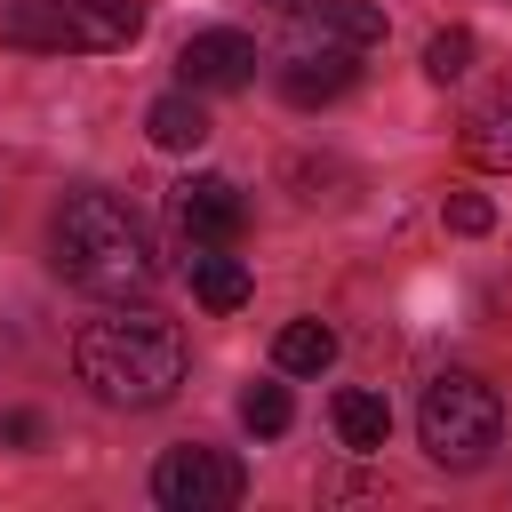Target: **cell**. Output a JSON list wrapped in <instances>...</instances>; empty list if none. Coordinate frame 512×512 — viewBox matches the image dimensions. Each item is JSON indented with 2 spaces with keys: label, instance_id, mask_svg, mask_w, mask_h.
<instances>
[{
  "label": "cell",
  "instance_id": "cell-1",
  "mask_svg": "<svg viewBox=\"0 0 512 512\" xmlns=\"http://www.w3.org/2000/svg\"><path fill=\"white\" fill-rule=\"evenodd\" d=\"M48 248H56V272L72 288L104 296V304H128V296L160 288L152 232H144V216L120 192H64V208L48 224Z\"/></svg>",
  "mask_w": 512,
  "mask_h": 512
},
{
  "label": "cell",
  "instance_id": "cell-2",
  "mask_svg": "<svg viewBox=\"0 0 512 512\" xmlns=\"http://www.w3.org/2000/svg\"><path fill=\"white\" fill-rule=\"evenodd\" d=\"M72 368L104 408H160L184 384V336H176V320H160L144 304L136 312L112 304L72 336Z\"/></svg>",
  "mask_w": 512,
  "mask_h": 512
},
{
  "label": "cell",
  "instance_id": "cell-3",
  "mask_svg": "<svg viewBox=\"0 0 512 512\" xmlns=\"http://www.w3.org/2000/svg\"><path fill=\"white\" fill-rule=\"evenodd\" d=\"M416 432H424V456H432V464L472 472V464H488V456H496V440H504V400H496V384H488V376L448 368V376H432V384H424Z\"/></svg>",
  "mask_w": 512,
  "mask_h": 512
},
{
  "label": "cell",
  "instance_id": "cell-4",
  "mask_svg": "<svg viewBox=\"0 0 512 512\" xmlns=\"http://www.w3.org/2000/svg\"><path fill=\"white\" fill-rule=\"evenodd\" d=\"M240 496H248V472L208 440H184L152 464V504L160 512H232Z\"/></svg>",
  "mask_w": 512,
  "mask_h": 512
},
{
  "label": "cell",
  "instance_id": "cell-5",
  "mask_svg": "<svg viewBox=\"0 0 512 512\" xmlns=\"http://www.w3.org/2000/svg\"><path fill=\"white\" fill-rule=\"evenodd\" d=\"M176 80L200 88V96H224V88H248L256 80V40L232 32V24H208L176 48Z\"/></svg>",
  "mask_w": 512,
  "mask_h": 512
},
{
  "label": "cell",
  "instance_id": "cell-6",
  "mask_svg": "<svg viewBox=\"0 0 512 512\" xmlns=\"http://www.w3.org/2000/svg\"><path fill=\"white\" fill-rule=\"evenodd\" d=\"M168 208H176V232H184V240H216V248H232V240L248 232V200H240V184L216 176V168L184 176Z\"/></svg>",
  "mask_w": 512,
  "mask_h": 512
},
{
  "label": "cell",
  "instance_id": "cell-7",
  "mask_svg": "<svg viewBox=\"0 0 512 512\" xmlns=\"http://www.w3.org/2000/svg\"><path fill=\"white\" fill-rule=\"evenodd\" d=\"M384 40V8L368 0H304L288 16V48H344V56H368Z\"/></svg>",
  "mask_w": 512,
  "mask_h": 512
},
{
  "label": "cell",
  "instance_id": "cell-8",
  "mask_svg": "<svg viewBox=\"0 0 512 512\" xmlns=\"http://www.w3.org/2000/svg\"><path fill=\"white\" fill-rule=\"evenodd\" d=\"M0 48H32V56H80L72 0H0Z\"/></svg>",
  "mask_w": 512,
  "mask_h": 512
},
{
  "label": "cell",
  "instance_id": "cell-9",
  "mask_svg": "<svg viewBox=\"0 0 512 512\" xmlns=\"http://www.w3.org/2000/svg\"><path fill=\"white\" fill-rule=\"evenodd\" d=\"M352 80H360V56H344V48H288L280 56V96L288 104H336Z\"/></svg>",
  "mask_w": 512,
  "mask_h": 512
},
{
  "label": "cell",
  "instance_id": "cell-10",
  "mask_svg": "<svg viewBox=\"0 0 512 512\" xmlns=\"http://www.w3.org/2000/svg\"><path fill=\"white\" fill-rule=\"evenodd\" d=\"M184 280H192V296L208 312H240L248 304V264L232 248H216V240H184Z\"/></svg>",
  "mask_w": 512,
  "mask_h": 512
},
{
  "label": "cell",
  "instance_id": "cell-11",
  "mask_svg": "<svg viewBox=\"0 0 512 512\" xmlns=\"http://www.w3.org/2000/svg\"><path fill=\"white\" fill-rule=\"evenodd\" d=\"M456 144H464L472 168H512V72L464 112V136H456Z\"/></svg>",
  "mask_w": 512,
  "mask_h": 512
},
{
  "label": "cell",
  "instance_id": "cell-12",
  "mask_svg": "<svg viewBox=\"0 0 512 512\" xmlns=\"http://www.w3.org/2000/svg\"><path fill=\"white\" fill-rule=\"evenodd\" d=\"M144 136H152L160 152H200V144H208L200 88H168V96H152V112H144Z\"/></svg>",
  "mask_w": 512,
  "mask_h": 512
},
{
  "label": "cell",
  "instance_id": "cell-13",
  "mask_svg": "<svg viewBox=\"0 0 512 512\" xmlns=\"http://www.w3.org/2000/svg\"><path fill=\"white\" fill-rule=\"evenodd\" d=\"M72 32H80V56H104L144 32V8L136 0H72Z\"/></svg>",
  "mask_w": 512,
  "mask_h": 512
},
{
  "label": "cell",
  "instance_id": "cell-14",
  "mask_svg": "<svg viewBox=\"0 0 512 512\" xmlns=\"http://www.w3.org/2000/svg\"><path fill=\"white\" fill-rule=\"evenodd\" d=\"M328 416H336V440H344L352 456H376V448L392 440V408H384V392H360V384H352V392H336Z\"/></svg>",
  "mask_w": 512,
  "mask_h": 512
},
{
  "label": "cell",
  "instance_id": "cell-15",
  "mask_svg": "<svg viewBox=\"0 0 512 512\" xmlns=\"http://www.w3.org/2000/svg\"><path fill=\"white\" fill-rule=\"evenodd\" d=\"M336 360V328L328 320H288L280 336H272V368L280 376H320Z\"/></svg>",
  "mask_w": 512,
  "mask_h": 512
},
{
  "label": "cell",
  "instance_id": "cell-16",
  "mask_svg": "<svg viewBox=\"0 0 512 512\" xmlns=\"http://www.w3.org/2000/svg\"><path fill=\"white\" fill-rule=\"evenodd\" d=\"M288 184H296L304 208H344V200H352V192H344V184H352L344 160H288Z\"/></svg>",
  "mask_w": 512,
  "mask_h": 512
},
{
  "label": "cell",
  "instance_id": "cell-17",
  "mask_svg": "<svg viewBox=\"0 0 512 512\" xmlns=\"http://www.w3.org/2000/svg\"><path fill=\"white\" fill-rule=\"evenodd\" d=\"M240 424H248L256 440H280V432L296 424V400H288V384H248V392H240Z\"/></svg>",
  "mask_w": 512,
  "mask_h": 512
},
{
  "label": "cell",
  "instance_id": "cell-18",
  "mask_svg": "<svg viewBox=\"0 0 512 512\" xmlns=\"http://www.w3.org/2000/svg\"><path fill=\"white\" fill-rule=\"evenodd\" d=\"M472 56H480V40H472L464 24H448V32H432V40H424V72H432L440 88H448V80H464V72H472Z\"/></svg>",
  "mask_w": 512,
  "mask_h": 512
},
{
  "label": "cell",
  "instance_id": "cell-19",
  "mask_svg": "<svg viewBox=\"0 0 512 512\" xmlns=\"http://www.w3.org/2000/svg\"><path fill=\"white\" fill-rule=\"evenodd\" d=\"M440 216H448V232H488V224H496L488 192H448V200H440Z\"/></svg>",
  "mask_w": 512,
  "mask_h": 512
},
{
  "label": "cell",
  "instance_id": "cell-20",
  "mask_svg": "<svg viewBox=\"0 0 512 512\" xmlns=\"http://www.w3.org/2000/svg\"><path fill=\"white\" fill-rule=\"evenodd\" d=\"M0 432H8V440H16V448H32V440H40V416H32V408H16V416H8V424H0Z\"/></svg>",
  "mask_w": 512,
  "mask_h": 512
},
{
  "label": "cell",
  "instance_id": "cell-21",
  "mask_svg": "<svg viewBox=\"0 0 512 512\" xmlns=\"http://www.w3.org/2000/svg\"><path fill=\"white\" fill-rule=\"evenodd\" d=\"M264 8H280V16H296V8H304V0H264Z\"/></svg>",
  "mask_w": 512,
  "mask_h": 512
}]
</instances>
